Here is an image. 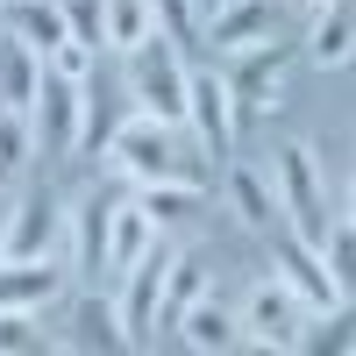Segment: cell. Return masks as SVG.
<instances>
[{"label": "cell", "mask_w": 356, "mask_h": 356, "mask_svg": "<svg viewBox=\"0 0 356 356\" xmlns=\"http://www.w3.org/2000/svg\"><path fill=\"white\" fill-rule=\"evenodd\" d=\"M271 171H278V200H285V214H292V235L321 250V228H328V193H321L314 150H307V143H285V150L271 157Z\"/></svg>", "instance_id": "cell-6"}, {"label": "cell", "mask_w": 356, "mask_h": 356, "mask_svg": "<svg viewBox=\"0 0 356 356\" xmlns=\"http://www.w3.org/2000/svg\"><path fill=\"white\" fill-rule=\"evenodd\" d=\"M65 349H129V342H122V314H114V300L86 292V300H79V314H72Z\"/></svg>", "instance_id": "cell-17"}, {"label": "cell", "mask_w": 356, "mask_h": 356, "mask_svg": "<svg viewBox=\"0 0 356 356\" xmlns=\"http://www.w3.org/2000/svg\"><path fill=\"white\" fill-rule=\"evenodd\" d=\"M79 114H86V86H79V79H57V72L43 65L36 107H29V129H36V150H43V157H72V150H79Z\"/></svg>", "instance_id": "cell-7"}, {"label": "cell", "mask_w": 356, "mask_h": 356, "mask_svg": "<svg viewBox=\"0 0 356 356\" xmlns=\"http://www.w3.org/2000/svg\"><path fill=\"white\" fill-rule=\"evenodd\" d=\"M271 257H278V278L307 300V314H335V307L349 300V285H335V271L321 264V250H314V243H300L292 228L271 243Z\"/></svg>", "instance_id": "cell-8"}, {"label": "cell", "mask_w": 356, "mask_h": 356, "mask_svg": "<svg viewBox=\"0 0 356 356\" xmlns=\"http://www.w3.org/2000/svg\"><path fill=\"white\" fill-rule=\"evenodd\" d=\"M314 8H328V0H314Z\"/></svg>", "instance_id": "cell-29"}, {"label": "cell", "mask_w": 356, "mask_h": 356, "mask_svg": "<svg viewBox=\"0 0 356 356\" xmlns=\"http://www.w3.org/2000/svg\"><path fill=\"white\" fill-rule=\"evenodd\" d=\"M193 8H200V22H207V15H214V8H221V0H193Z\"/></svg>", "instance_id": "cell-28"}, {"label": "cell", "mask_w": 356, "mask_h": 356, "mask_svg": "<svg viewBox=\"0 0 356 356\" xmlns=\"http://www.w3.org/2000/svg\"><path fill=\"white\" fill-rule=\"evenodd\" d=\"M129 86H136V100H143V114H157V122H186V65H178V43L164 36H143L136 50H129Z\"/></svg>", "instance_id": "cell-4"}, {"label": "cell", "mask_w": 356, "mask_h": 356, "mask_svg": "<svg viewBox=\"0 0 356 356\" xmlns=\"http://www.w3.org/2000/svg\"><path fill=\"white\" fill-rule=\"evenodd\" d=\"M29 349H43V314L0 307V356H29Z\"/></svg>", "instance_id": "cell-24"}, {"label": "cell", "mask_w": 356, "mask_h": 356, "mask_svg": "<svg viewBox=\"0 0 356 356\" xmlns=\"http://www.w3.org/2000/svg\"><path fill=\"white\" fill-rule=\"evenodd\" d=\"M285 65H292V43H271V36L235 50V72L221 79L235 122H271V114L285 107Z\"/></svg>", "instance_id": "cell-2"}, {"label": "cell", "mask_w": 356, "mask_h": 356, "mask_svg": "<svg viewBox=\"0 0 356 356\" xmlns=\"http://www.w3.org/2000/svg\"><path fill=\"white\" fill-rule=\"evenodd\" d=\"M186 122L200 136V150L214 157V164H228V150H235V114H228V86L214 72H186Z\"/></svg>", "instance_id": "cell-10"}, {"label": "cell", "mask_w": 356, "mask_h": 356, "mask_svg": "<svg viewBox=\"0 0 356 356\" xmlns=\"http://www.w3.org/2000/svg\"><path fill=\"white\" fill-rule=\"evenodd\" d=\"M36 86H43V57L29 50L22 36H8L0 29V107H36Z\"/></svg>", "instance_id": "cell-14"}, {"label": "cell", "mask_w": 356, "mask_h": 356, "mask_svg": "<svg viewBox=\"0 0 356 356\" xmlns=\"http://www.w3.org/2000/svg\"><path fill=\"white\" fill-rule=\"evenodd\" d=\"M107 157L122 178H136V186H157V178H193L200 186V164L178 150V129L157 122V114H136V122L107 129Z\"/></svg>", "instance_id": "cell-1"}, {"label": "cell", "mask_w": 356, "mask_h": 356, "mask_svg": "<svg viewBox=\"0 0 356 356\" xmlns=\"http://www.w3.org/2000/svg\"><path fill=\"white\" fill-rule=\"evenodd\" d=\"M228 200H235V214H243L250 228H271L278 221V193L264 186L257 164H228Z\"/></svg>", "instance_id": "cell-21"}, {"label": "cell", "mask_w": 356, "mask_h": 356, "mask_svg": "<svg viewBox=\"0 0 356 356\" xmlns=\"http://www.w3.org/2000/svg\"><path fill=\"white\" fill-rule=\"evenodd\" d=\"M136 207H143L157 228H171V221H186L193 207H200V186H193V178H157V186H143Z\"/></svg>", "instance_id": "cell-23"}, {"label": "cell", "mask_w": 356, "mask_h": 356, "mask_svg": "<svg viewBox=\"0 0 356 356\" xmlns=\"http://www.w3.org/2000/svg\"><path fill=\"white\" fill-rule=\"evenodd\" d=\"M57 292H65V264L57 257H29V264H0V307L43 314Z\"/></svg>", "instance_id": "cell-12"}, {"label": "cell", "mask_w": 356, "mask_h": 356, "mask_svg": "<svg viewBox=\"0 0 356 356\" xmlns=\"http://www.w3.org/2000/svg\"><path fill=\"white\" fill-rule=\"evenodd\" d=\"M150 243H157V221L143 214L136 200H114V207H107V271L122 278V271H129V264L150 250Z\"/></svg>", "instance_id": "cell-13"}, {"label": "cell", "mask_w": 356, "mask_h": 356, "mask_svg": "<svg viewBox=\"0 0 356 356\" xmlns=\"http://www.w3.org/2000/svg\"><path fill=\"white\" fill-rule=\"evenodd\" d=\"M143 36H157V8L150 0H100V43L107 50H136Z\"/></svg>", "instance_id": "cell-19"}, {"label": "cell", "mask_w": 356, "mask_h": 356, "mask_svg": "<svg viewBox=\"0 0 356 356\" xmlns=\"http://www.w3.org/2000/svg\"><path fill=\"white\" fill-rule=\"evenodd\" d=\"M57 8H65V29H72V43L100 50V0H57Z\"/></svg>", "instance_id": "cell-26"}, {"label": "cell", "mask_w": 356, "mask_h": 356, "mask_svg": "<svg viewBox=\"0 0 356 356\" xmlns=\"http://www.w3.org/2000/svg\"><path fill=\"white\" fill-rule=\"evenodd\" d=\"M150 8H157V29L171 43H200V8L193 0H150Z\"/></svg>", "instance_id": "cell-25"}, {"label": "cell", "mask_w": 356, "mask_h": 356, "mask_svg": "<svg viewBox=\"0 0 356 356\" xmlns=\"http://www.w3.org/2000/svg\"><path fill=\"white\" fill-rule=\"evenodd\" d=\"M271 29H278V0H221V8L200 22V36L214 50H243V43H264Z\"/></svg>", "instance_id": "cell-11"}, {"label": "cell", "mask_w": 356, "mask_h": 356, "mask_svg": "<svg viewBox=\"0 0 356 356\" xmlns=\"http://www.w3.org/2000/svg\"><path fill=\"white\" fill-rule=\"evenodd\" d=\"M171 328L186 335V349H235V342H243L235 314H228L221 300H207V292H200V300H193L186 314H178V321H171Z\"/></svg>", "instance_id": "cell-16"}, {"label": "cell", "mask_w": 356, "mask_h": 356, "mask_svg": "<svg viewBox=\"0 0 356 356\" xmlns=\"http://www.w3.org/2000/svg\"><path fill=\"white\" fill-rule=\"evenodd\" d=\"M43 65H50L57 79H79V86H86V79H93V50H86V43H72V36H65V43H57V50L43 57Z\"/></svg>", "instance_id": "cell-27"}, {"label": "cell", "mask_w": 356, "mask_h": 356, "mask_svg": "<svg viewBox=\"0 0 356 356\" xmlns=\"http://www.w3.org/2000/svg\"><path fill=\"white\" fill-rule=\"evenodd\" d=\"M164 271H171V243H164V235L122 271V300H114V314H122V342H129V349H150V342H157V292H164Z\"/></svg>", "instance_id": "cell-5"}, {"label": "cell", "mask_w": 356, "mask_h": 356, "mask_svg": "<svg viewBox=\"0 0 356 356\" xmlns=\"http://www.w3.org/2000/svg\"><path fill=\"white\" fill-rule=\"evenodd\" d=\"M207 292V271H200V257L193 250H171V271H164V292H157V328H171L178 314H186L193 300Z\"/></svg>", "instance_id": "cell-20"}, {"label": "cell", "mask_w": 356, "mask_h": 356, "mask_svg": "<svg viewBox=\"0 0 356 356\" xmlns=\"http://www.w3.org/2000/svg\"><path fill=\"white\" fill-rule=\"evenodd\" d=\"M107 207L114 200H79V214H65L72 221V257H79V278H100L107 271Z\"/></svg>", "instance_id": "cell-15"}, {"label": "cell", "mask_w": 356, "mask_h": 356, "mask_svg": "<svg viewBox=\"0 0 356 356\" xmlns=\"http://www.w3.org/2000/svg\"><path fill=\"white\" fill-rule=\"evenodd\" d=\"M235 328H243L257 349H307V300L271 271V278H257V285L243 292Z\"/></svg>", "instance_id": "cell-3"}, {"label": "cell", "mask_w": 356, "mask_h": 356, "mask_svg": "<svg viewBox=\"0 0 356 356\" xmlns=\"http://www.w3.org/2000/svg\"><path fill=\"white\" fill-rule=\"evenodd\" d=\"M29 157H36V129H29L22 107H0V186H15V178L29 171Z\"/></svg>", "instance_id": "cell-22"}, {"label": "cell", "mask_w": 356, "mask_h": 356, "mask_svg": "<svg viewBox=\"0 0 356 356\" xmlns=\"http://www.w3.org/2000/svg\"><path fill=\"white\" fill-rule=\"evenodd\" d=\"M57 243H65V207H57L50 193H29L15 207L8 235H0V264H29V257H57Z\"/></svg>", "instance_id": "cell-9"}, {"label": "cell", "mask_w": 356, "mask_h": 356, "mask_svg": "<svg viewBox=\"0 0 356 356\" xmlns=\"http://www.w3.org/2000/svg\"><path fill=\"white\" fill-rule=\"evenodd\" d=\"M307 50H314V65H328V72L349 65V50H356V15H349V0H328V8H321Z\"/></svg>", "instance_id": "cell-18"}]
</instances>
